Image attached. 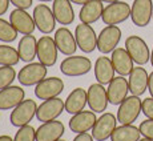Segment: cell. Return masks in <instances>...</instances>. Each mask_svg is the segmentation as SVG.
Masks as SVG:
<instances>
[{"mask_svg": "<svg viewBox=\"0 0 153 141\" xmlns=\"http://www.w3.org/2000/svg\"><path fill=\"white\" fill-rule=\"evenodd\" d=\"M141 112H143V101L140 100V96H134V95L128 96L119 105L117 121L123 125L133 124L139 119Z\"/></svg>", "mask_w": 153, "mask_h": 141, "instance_id": "obj_1", "label": "cell"}, {"mask_svg": "<svg viewBox=\"0 0 153 141\" xmlns=\"http://www.w3.org/2000/svg\"><path fill=\"white\" fill-rule=\"evenodd\" d=\"M131 17V7L125 1L109 3L102 11V22L105 25H119Z\"/></svg>", "mask_w": 153, "mask_h": 141, "instance_id": "obj_2", "label": "cell"}, {"mask_svg": "<svg viewBox=\"0 0 153 141\" xmlns=\"http://www.w3.org/2000/svg\"><path fill=\"white\" fill-rule=\"evenodd\" d=\"M37 107H39V105L36 104L35 100H32V99L25 100L24 99L16 108H13L12 112H11V116H10L11 124L17 128L28 125L29 122L32 121V119L36 116Z\"/></svg>", "mask_w": 153, "mask_h": 141, "instance_id": "obj_3", "label": "cell"}, {"mask_svg": "<svg viewBox=\"0 0 153 141\" xmlns=\"http://www.w3.org/2000/svg\"><path fill=\"white\" fill-rule=\"evenodd\" d=\"M48 73V67L44 64L39 63H28L24 65L17 73V80L24 87H32V85H37L42 80L47 77Z\"/></svg>", "mask_w": 153, "mask_h": 141, "instance_id": "obj_4", "label": "cell"}, {"mask_svg": "<svg viewBox=\"0 0 153 141\" xmlns=\"http://www.w3.org/2000/svg\"><path fill=\"white\" fill-rule=\"evenodd\" d=\"M92 69V61L85 56H68L60 64V70L63 75L69 77H79L87 75Z\"/></svg>", "mask_w": 153, "mask_h": 141, "instance_id": "obj_5", "label": "cell"}, {"mask_svg": "<svg viewBox=\"0 0 153 141\" xmlns=\"http://www.w3.org/2000/svg\"><path fill=\"white\" fill-rule=\"evenodd\" d=\"M125 49L133 61L139 65H145L148 61H151V52H149V47L145 43V40L141 39L140 36L132 35L128 36L125 40Z\"/></svg>", "mask_w": 153, "mask_h": 141, "instance_id": "obj_6", "label": "cell"}, {"mask_svg": "<svg viewBox=\"0 0 153 141\" xmlns=\"http://www.w3.org/2000/svg\"><path fill=\"white\" fill-rule=\"evenodd\" d=\"M75 37L79 49H81L84 53H91L97 48V35L91 24L80 23L76 25Z\"/></svg>", "mask_w": 153, "mask_h": 141, "instance_id": "obj_7", "label": "cell"}, {"mask_svg": "<svg viewBox=\"0 0 153 141\" xmlns=\"http://www.w3.org/2000/svg\"><path fill=\"white\" fill-rule=\"evenodd\" d=\"M121 40V29L117 25H107L97 36V49L101 53H112Z\"/></svg>", "mask_w": 153, "mask_h": 141, "instance_id": "obj_8", "label": "cell"}, {"mask_svg": "<svg viewBox=\"0 0 153 141\" xmlns=\"http://www.w3.org/2000/svg\"><path fill=\"white\" fill-rule=\"evenodd\" d=\"M33 20L36 28L42 33L48 35L55 31L56 28V17L53 15V11L48 7L47 4H39L33 8Z\"/></svg>", "mask_w": 153, "mask_h": 141, "instance_id": "obj_9", "label": "cell"}, {"mask_svg": "<svg viewBox=\"0 0 153 141\" xmlns=\"http://www.w3.org/2000/svg\"><path fill=\"white\" fill-rule=\"evenodd\" d=\"M64 111H65V101H63L60 97H53L49 100H44L37 107L36 117L42 122L52 121V120L57 119Z\"/></svg>", "mask_w": 153, "mask_h": 141, "instance_id": "obj_10", "label": "cell"}, {"mask_svg": "<svg viewBox=\"0 0 153 141\" xmlns=\"http://www.w3.org/2000/svg\"><path fill=\"white\" fill-rule=\"evenodd\" d=\"M117 117L113 113H104L96 120L92 128V136L96 141H105L111 139L112 133L117 127Z\"/></svg>", "mask_w": 153, "mask_h": 141, "instance_id": "obj_11", "label": "cell"}, {"mask_svg": "<svg viewBox=\"0 0 153 141\" xmlns=\"http://www.w3.org/2000/svg\"><path fill=\"white\" fill-rule=\"evenodd\" d=\"M59 49L55 39L51 36H42L37 40V59L45 67H53L57 61Z\"/></svg>", "mask_w": 153, "mask_h": 141, "instance_id": "obj_12", "label": "cell"}, {"mask_svg": "<svg viewBox=\"0 0 153 141\" xmlns=\"http://www.w3.org/2000/svg\"><path fill=\"white\" fill-rule=\"evenodd\" d=\"M153 16L152 0H133L131 7V19L137 27H146Z\"/></svg>", "mask_w": 153, "mask_h": 141, "instance_id": "obj_13", "label": "cell"}, {"mask_svg": "<svg viewBox=\"0 0 153 141\" xmlns=\"http://www.w3.org/2000/svg\"><path fill=\"white\" fill-rule=\"evenodd\" d=\"M64 91V81L59 77H45L35 85V96L40 100H49L59 97Z\"/></svg>", "mask_w": 153, "mask_h": 141, "instance_id": "obj_14", "label": "cell"}, {"mask_svg": "<svg viewBox=\"0 0 153 141\" xmlns=\"http://www.w3.org/2000/svg\"><path fill=\"white\" fill-rule=\"evenodd\" d=\"M87 95H88V105H89L91 111H93L95 113H102L104 111H107L109 100H108L107 89L104 88L102 84L100 83L92 84L88 88Z\"/></svg>", "mask_w": 153, "mask_h": 141, "instance_id": "obj_15", "label": "cell"}, {"mask_svg": "<svg viewBox=\"0 0 153 141\" xmlns=\"http://www.w3.org/2000/svg\"><path fill=\"white\" fill-rule=\"evenodd\" d=\"M24 99L25 92L19 85H10L4 89H0V111L13 109Z\"/></svg>", "mask_w": 153, "mask_h": 141, "instance_id": "obj_16", "label": "cell"}, {"mask_svg": "<svg viewBox=\"0 0 153 141\" xmlns=\"http://www.w3.org/2000/svg\"><path fill=\"white\" fill-rule=\"evenodd\" d=\"M10 22L16 28V31L22 35H32L36 29L33 16H31L25 10L15 8L10 13Z\"/></svg>", "mask_w": 153, "mask_h": 141, "instance_id": "obj_17", "label": "cell"}, {"mask_svg": "<svg viewBox=\"0 0 153 141\" xmlns=\"http://www.w3.org/2000/svg\"><path fill=\"white\" fill-rule=\"evenodd\" d=\"M129 92V84L128 80L124 76H114V79L108 84L107 93L109 104L112 105H120L124 100L128 97Z\"/></svg>", "mask_w": 153, "mask_h": 141, "instance_id": "obj_18", "label": "cell"}, {"mask_svg": "<svg viewBox=\"0 0 153 141\" xmlns=\"http://www.w3.org/2000/svg\"><path fill=\"white\" fill-rule=\"evenodd\" d=\"M53 39H55V43H56V47H57L59 52H61V53L65 55V56H72V55H75L76 49L79 48L77 43H76L75 33H72L67 27L59 28L57 31L55 32Z\"/></svg>", "mask_w": 153, "mask_h": 141, "instance_id": "obj_19", "label": "cell"}, {"mask_svg": "<svg viewBox=\"0 0 153 141\" xmlns=\"http://www.w3.org/2000/svg\"><path fill=\"white\" fill-rule=\"evenodd\" d=\"M65 132V127L61 121L52 120V121L43 122L36 129V141H57Z\"/></svg>", "mask_w": 153, "mask_h": 141, "instance_id": "obj_20", "label": "cell"}, {"mask_svg": "<svg viewBox=\"0 0 153 141\" xmlns=\"http://www.w3.org/2000/svg\"><path fill=\"white\" fill-rule=\"evenodd\" d=\"M148 80H149V75L145 68H143L141 65L133 68V70L129 73V79H128L129 92L134 96L144 95L145 91L148 89Z\"/></svg>", "mask_w": 153, "mask_h": 141, "instance_id": "obj_21", "label": "cell"}, {"mask_svg": "<svg viewBox=\"0 0 153 141\" xmlns=\"http://www.w3.org/2000/svg\"><path fill=\"white\" fill-rule=\"evenodd\" d=\"M111 60L114 67V70H116L120 76H129V73L134 68L133 59L131 57V55L128 53V51H126L125 48L117 47V48L112 52Z\"/></svg>", "mask_w": 153, "mask_h": 141, "instance_id": "obj_22", "label": "cell"}, {"mask_svg": "<svg viewBox=\"0 0 153 141\" xmlns=\"http://www.w3.org/2000/svg\"><path fill=\"white\" fill-rule=\"evenodd\" d=\"M96 120V113L93 111H83L80 113L72 114L69 120V128L75 133H84L93 128Z\"/></svg>", "mask_w": 153, "mask_h": 141, "instance_id": "obj_23", "label": "cell"}, {"mask_svg": "<svg viewBox=\"0 0 153 141\" xmlns=\"http://www.w3.org/2000/svg\"><path fill=\"white\" fill-rule=\"evenodd\" d=\"M93 70H95V77L97 83L102 85L109 84L114 79V72H116L112 60L107 56L97 57V60L95 61V65H93Z\"/></svg>", "mask_w": 153, "mask_h": 141, "instance_id": "obj_24", "label": "cell"}, {"mask_svg": "<svg viewBox=\"0 0 153 141\" xmlns=\"http://www.w3.org/2000/svg\"><path fill=\"white\" fill-rule=\"evenodd\" d=\"M71 0H53L52 11L56 17V22L61 25H69L75 20V11Z\"/></svg>", "mask_w": 153, "mask_h": 141, "instance_id": "obj_25", "label": "cell"}, {"mask_svg": "<svg viewBox=\"0 0 153 141\" xmlns=\"http://www.w3.org/2000/svg\"><path fill=\"white\" fill-rule=\"evenodd\" d=\"M102 11H104V3L101 0H89L81 7L79 17H80L81 23L93 24L99 19H101Z\"/></svg>", "mask_w": 153, "mask_h": 141, "instance_id": "obj_26", "label": "cell"}, {"mask_svg": "<svg viewBox=\"0 0 153 141\" xmlns=\"http://www.w3.org/2000/svg\"><path fill=\"white\" fill-rule=\"evenodd\" d=\"M88 104V95L83 88H75L65 100V112L69 114H76L84 111Z\"/></svg>", "mask_w": 153, "mask_h": 141, "instance_id": "obj_27", "label": "cell"}, {"mask_svg": "<svg viewBox=\"0 0 153 141\" xmlns=\"http://www.w3.org/2000/svg\"><path fill=\"white\" fill-rule=\"evenodd\" d=\"M20 60L24 63H32L35 57H37V39L33 35H24L19 40L17 45Z\"/></svg>", "mask_w": 153, "mask_h": 141, "instance_id": "obj_28", "label": "cell"}, {"mask_svg": "<svg viewBox=\"0 0 153 141\" xmlns=\"http://www.w3.org/2000/svg\"><path fill=\"white\" fill-rule=\"evenodd\" d=\"M141 136V132L133 124L120 125L116 127L111 136V141H139Z\"/></svg>", "mask_w": 153, "mask_h": 141, "instance_id": "obj_29", "label": "cell"}, {"mask_svg": "<svg viewBox=\"0 0 153 141\" xmlns=\"http://www.w3.org/2000/svg\"><path fill=\"white\" fill-rule=\"evenodd\" d=\"M20 60L19 52L16 48L7 44H0V65L15 67Z\"/></svg>", "mask_w": 153, "mask_h": 141, "instance_id": "obj_30", "label": "cell"}, {"mask_svg": "<svg viewBox=\"0 0 153 141\" xmlns=\"http://www.w3.org/2000/svg\"><path fill=\"white\" fill-rule=\"evenodd\" d=\"M16 28L11 24L10 20H5L3 17H0V42L4 43H12L17 39Z\"/></svg>", "mask_w": 153, "mask_h": 141, "instance_id": "obj_31", "label": "cell"}, {"mask_svg": "<svg viewBox=\"0 0 153 141\" xmlns=\"http://www.w3.org/2000/svg\"><path fill=\"white\" fill-rule=\"evenodd\" d=\"M16 77H17V73L13 69V67L0 65V89H4V88L12 85Z\"/></svg>", "mask_w": 153, "mask_h": 141, "instance_id": "obj_32", "label": "cell"}, {"mask_svg": "<svg viewBox=\"0 0 153 141\" xmlns=\"http://www.w3.org/2000/svg\"><path fill=\"white\" fill-rule=\"evenodd\" d=\"M13 141H36V129L29 124L20 127L15 134Z\"/></svg>", "mask_w": 153, "mask_h": 141, "instance_id": "obj_33", "label": "cell"}, {"mask_svg": "<svg viewBox=\"0 0 153 141\" xmlns=\"http://www.w3.org/2000/svg\"><path fill=\"white\" fill-rule=\"evenodd\" d=\"M139 129H140L141 134H143L144 137L153 140V120L152 119L144 120V121L140 124Z\"/></svg>", "mask_w": 153, "mask_h": 141, "instance_id": "obj_34", "label": "cell"}, {"mask_svg": "<svg viewBox=\"0 0 153 141\" xmlns=\"http://www.w3.org/2000/svg\"><path fill=\"white\" fill-rule=\"evenodd\" d=\"M143 113L146 119L153 120V97H146L143 100Z\"/></svg>", "mask_w": 153, "mask_h": 141, "instance_id": "obj_35", "label": "cell"}, {"mask_svg": "<svg viewBox=\"0 0 153 141\" xmlns=\"http://www.w3.org/2000/svg\"><path fill=\"white\" fill-rule=\"evenodd\" d=\"M10 1L12 5H15L16 8H20V10H28L33 4V0H10Z\"/></svg>", "mask_w": 153, "mask_h": 141, "instance_id": "obj_36", "label": "cell"}, {"mask_svg": "<svg viewBox=\"0 0 153 141\" xmlns=\"http://www.w3.org/2000/svg\"><path fill=\"white\" fill-rule=\"evenodd\" d=\"M92 134H89L88 132H84V133H77V136L73 139V141H93Z\"/></svg>", "mask_w": 153, "mask_h": 141, "instance_id": "obj_37", "label": "cell"}, {"mask_svg": "<svg viewBox=\"0 0 153 141\" xmlns=\"http://www.w3.org/2000/svg\"><path fill=\"white\" fill-rule=\"evenodd\" d=\"M11 1L10 0H0V17L3 16L5 12L8 11V7H10Z\"/></svg>", "mask_w": 153, "mask_h": 141, "instance_id": "obj_38", "label": "cell"}, {"mask_svg": "<svg viewBox=\"0 0 153 141\" xmlns=\"http://www.w3.org/2000/svg\"><path fill=\"white\" fill-rule=\"evenodd\" d=\"M148 91L151 93V97H153V72L149 73V80H148Z\"/></svg>", "mask_w": 153, "mask_h": 141, "instance_id": "obj_39", "label": "cell"}, {"mask_svg": "<svg viewBox=\"0 0 153 141\" xmlns=\"http://www.w3.org/2000/svg\"><path fill=\"white\" fill-rule=\"evenodd\" d=\"M73 4H77V5H84L85 3H88L89 0H71Z\"/></svg>", "mask_w": 153, "mask_h": 141, "instance_id": "obj_40", "label": "cell"}, {"mask_svg": "<svg viewBox=\"0 0 153 141\" xmlns=\"http://www.w3.org/2000/svg\"><path fill=\"white\" fill-rule=\"evenodd\" d=\"M0 141H13V139L8 134H3V136H0Z\"/></svg>", "mask_w": 153, "mask_h": 141, "instance_id": "obj_41", "label": "cell"}, {"mask_svg": "<svg viewBox=\"0 0 153 141\" xmlns=\"http://www.w3.org/2000/svg\"><path fill=\"white\" fill-rule=\"evenodd\" d=\"M102 3H108V4H109V3H114V1H119V0H101Z\"/></svg>", "mask_w": 153, "mask_h": 141, "instance_id": "obj_42", "label": "cell"}, {"mask_svg": "<svg viewBox=\"0 0 153 141\" xmlns=\"http://www.w3.org/2000/svg\"><path fill=\"white\" fill-rule=\"evenodd\" d=\"M151 64L153 67V48H152V52H151Z\"/></svg>", "mask_w": 153, "mask_h": 141, "instance_id": "obj_43", "label": "cell"}, {"mask_svg": "<svg viewBox=\"0 0 153 141\" xmlns=\"http://www.w3.org/2000/svg\"><path fill=\"white\" fill-rule=\"evenodd\" d=\"M139 141H153V140H151V139H146V137H144V139H140Z\"/></svg>", "mask_w": 153, "mask_h": 141, "instance_id": "obj_44", "label": "cell"}, {"mask_svg": "<svg viewBox=\"0 0 153 141\" xmlns=\"http://www.w3.org/2000/svg\"><path fill=\"white\" fill-rule=\"evenodd\" d=\"M39 1H43V3H47V1H53V0H39Z\"/></svg>", "mask_w": 153, "mask_h": 141, "instance_id": "obj_45", "label": "cell"}, {"mask_svg": "<svg viewBox=\"0 0 153 141\" xmlns=\"http://www.w3.org/2000/svg\"><path fill=\"white\" fill-rule=\"evenodd\" d=\"M57 141H65V140H63V139H60V140H57Z\"/></svg>", "mask_w": 153, "mask_h": 141, "instance_id": "obj_46", "label": "cell"}, {"mask_svg": "<svg viewBox=\"0 0 153 141\" xmlns=\"http://www.w3.org/2000/svg\"><path fill=\"white\" fill-rule=\"evenodd\" d=\"M152 20H153V16H152Z\"/></svg>", "mask_w": 153, "mask_h": 141, "instance_id": "obj_47", "label": "cell"}]
</instances>
